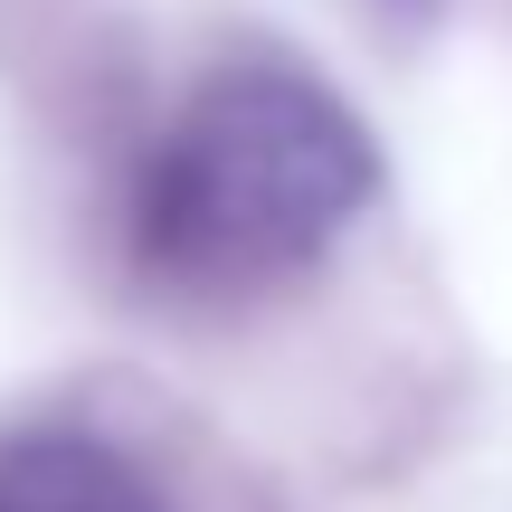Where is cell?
I'll return each mask as SVG.
<instances>
[{
    "mask_svg": "<svg viewBox=\"0 0 512 512\" xmlns=\"http://www.w3.org/2000/svg\"><path fill=\"white\" fill-rule=\"evenodd\" d=\"M380 200V143L285 57L219 67L133 181V256L181 294H256L304 275Z\"/></svg>",
    "mask_w": 512,
    "mask_h": 512,
    "instance_id": "1",
    "label": "cell"
},
{
    "mask_svg": "<svg viewBox=\"0 0 512 512\" xmlns=\"http://www.w3.org/2000/svg\"><path fill=\"white\" fill-rule=\"evenodd\" d=\"M0 512H162L152 475L86 427H29L0 446Z\"/></svg>",
    "mask_w": 512,
    "mask_h": 512,
    "instance_id": "2",
    "label": "cell"
},
{
    "mask_svg": "<svg viewBox=\"0 0 512 512\" xmlns=\"http://www.w3.org/2000/svg\"><path fill=\"white\" fill-rule=\"evenodd\" d=\"M380 19H437V0H370Z\"/></svg>",
    "mask_w": 512,
    "mask_h": 512,
    "instance_id": "3",
    "label": "cell"
}]
</instances>
